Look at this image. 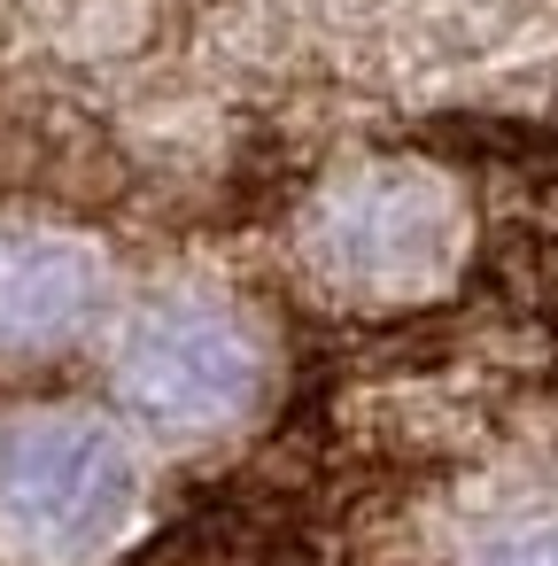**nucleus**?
I'll use <instances>...</instances> for the list:
<instances>
[{"label":"nucleus","instance_id":"obj_3","mask_svg":"<svg viewBox=\"0 0 558 566\" xmlns=\"http://www.w3.org/2000/svg\"><path fill=\"white\" fill-rule=\"evenodd\" d=\"M264 388V342L249 318L202 295L148 303L117 342V403L156 434H218Z\"/></svg>","mask_w":558,"mask_h":566},{"label":"nucleus","instance_id":"obj_5","mask_svg":"<svg viewBox=\"0 0 558 566\" xmlns=\"http://www.w3.org/2000/svg\"><path fill=\"white\" fill-rule=\"evenodd\" d=\"M465 566H558V512H543V520H512V527L481 535Z\"/></svg>","mask_w":558,"mask_h":566},{"label":"nucleus","instance_id":"obj_1","mask_svg":"<svg viewBox=\"0 0 558 566\" xmlns=\"http://www.w3.org/2000/svg\"><path fill=\"white\" fill-rule=\"evenodd\" d=\"M140 504L133 442L102 411H17L0 427V551L71 566Z\"/></svg>","mask_w":558,"mask_h":566},{"label":"nucleus","instance_id":"obj_4","mask_svg":"<svg viewBox=\"0 0 558 566\" xmlns=\"http://www.w3.org/2000/svg\"><path fill=\"white\" fill-rule=\"evenodd\" d=\"M109 303V264L71 233H0V357H55Z\"/></svg>","mask_w":558,"mask_h":566},{"label":"nucleus","instance_id":"obj_2","mask_svg":"<svg viewBox=\"0 0 558 566\" xmlns=\"http://www.w3.org/2000/svg\"><path fill=\"white\" fill-rule=\"evenodd\" d=\"M303 249L341 295H427L457 256V195L419 164H365L310 202Z\"/></svg>","mask_w":558,"mask_h":566}]
</instances>
